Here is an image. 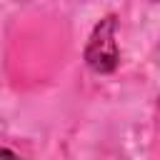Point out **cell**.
<instances>
[{
  "label": "cell",
  "mask_w": 160,
  "mask_h": 160,
  "mask_svg": "<svg viewBox=\"0 0 160 160\" xmlns=\"http://www.w3.org/2000/svg\"><path fill=\"white\" fill-rule=\"evenodd\" d=\"M118 42H115V18L100 20L85 48V60L95 72H112L118 68Z\"/></svg>",
  "instance_id": "1"
},
{
  "label": "cell",
  "mask_w": 160,
  "mask_h": 160,
  "mask_svg": "<svg viewBox=\"0 0 160 160\" xmlns=\"http://www.w3.org/2000/svg\"><path fill=\"white\" fill-rule=\"evenodd\" d=\"M0 158H2V160H18V155H15L12 150H2V152H0Z\"/></svg>",
  "instance_id": "2"
}]
</instances>
